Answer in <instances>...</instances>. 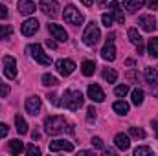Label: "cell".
<instances>
[{"instance_id":"obj_9","label":"cell","mask_w":158,"mask_h":156,"mask_svg":"<svg viewBox=\"0 0 158 156\" xmlns=\"http://www.w3.org/2000/svg\"><path fill=\"white\" fill-rule=\"evenodd\" d=\"M4 74H6L7 79L17 77V61H15V57H11V55L4 57Z\"/></svg>"},{"instance_id":"obj_19","label":"cell","mask_w":158,"mask_h":156,"mask_svg":"<svg viewBox=\"0 0 158 156\" xmlns=\"http://www.w3.org/2000/svg\"><path fill=\"white\" fill-rule=\"evenodd\" d=\"M145 79H147V83L151 84V86H158V72L156 68H145Z\"/></svg>"},{"instance_id":"obj_6","label":"cell","mask_w":158,"mask_h":156,"mask_svg":"<svg viewBox=\"0 0 158 156\" xmlns=\"http://www.w3.org/2000/svg\"><path fill=\"white\" fill-rule=\"evenodd\" d=\"M40 9L44 15H48L50 18H55L59 15V2L57 0H40Z\"/></svg>"},{"instance_id":"obj_18","label":"cell","mask_w":158,"mask_h":156,"mask_svg":"<svg viewBox=\"0 0 158 156\" xmlns=\"http://www.w3.org/2000/svg\"><path fill=\"white\" fill-rule=\"evenodd\" d=\"M101 57H103L105 61H114V59H116V48H114L112 42H107V44H105V48L101 50Z\"/></svg>"},{"instance_id":"obj_50","label":"cell","mask_w":158,"mask_h":156,"mask_svg":"<svg viewBox=\"0 0 158 156\" xmlns=\"http://www.w3.org/2000/svg\"><path fill=\"white\" fill-rule=\"evenodd\" d=\"M105 2H107V0H98V4H99V6H103Z\"/></svg>"},{"instance_id":"obj_37","label":"cell","mask_w":158,"mask_h":156,"mask_svg":"<svg viewBox=\"0 0 158 156\" xmlns=\"http://www.w3.org/2000/svg\"><path fill=\"white\" fill-rule=\"evenodd\" d=\"M90 143H92V145H94V147H96V149H103V140H101V138H99V136H94V138H92V142H90Z\"/></svg>"},{"instance_id":"obj_34","label":"cell","mask_w":158,"mask_h":156,"mask_svg":"<svg viewBox=\"0 0 158 156\" xmlns=\"http://www.w3.org/2000/svg\"><path fill=\"white\" fill-rule=\"evenodd\" d=\"M11 35V26H0V39H7Z\"/></svg>"},{"instance_id":"obj_42","label":"cell","mask_w":158,"mask_h":156,"mask_svg":"<svg viewBox=\"0 0 158 156\" xmlns=\"http://www.w3.org/2000/svg\"><path fill=\"white\" fill-rule=\"evenodd\" d=\"M7 17V7L4 4H0V18H6Z\"/></svg>"},{"instance_id":"obj_4","label":"cell","mask_w":158,"mask_h":156,"mask_svg":"<svg viewBox=\"0 0 158 156\" xmlns=\"http://www.w3.org/2000/svg\"><path fill=\"white\" fill-rule=\"evenodd\" d=\"M99 37H101V31H99V28L96 26V22H92V24L86 26V30H85V33H83V42H85L86 46H96V42L99 40Z\"/></svg>"},{"instance_id":"obj_39","label":"cell","mask_w":158,"mask_h":156,"mask_svg":"<svg viewBox=\"0 0 158 156\" xmlns=\"http://www.w3.org/2000/svg\"><path fill=\"white\" fill-rule=\"evenodd\" d=\"M48 101H52V105H55V107L61 105V101L57 99V94H48Z\"/></svg>"},{"instance_id":"obj_5","label":"cell","mask_w":158,"mask_h":156,"mask_svg":"<svg viewBox=\"0 0 158 156\" xmlns=\"http://www.w3.org/2000/svg\"><path fill=\"white\" fill-rule=\"evenodd\" d=\"M28 51L31 53V57H33L39 64H42V66H50V64H52V57L42 51L40 44H30V46H28Z\"/></svg>"},{"instance_id":"obj_3","label":"cell","mask_w":158,"mask_h":156,"mask_svg":"<svg viewBox=\"0 0 158 156\" xmlns=\"http://www.w3.org/2000/svg\"><path fill=\"white\" fill-rule=\"evenodd\" d=\"M64 20L68 24H72V26H81L83 20H85V17H83V13H79V9L76 6L70 4V6L64 7Z\"/></svg>"},{"instance_id":"obj_41","label":"cell","mask_w":158,"mask_h":156,"mask_svg":"<svg viewBox=\"0 0 158 156\" xmlns=\"http://www.w3.org/2000/svg\"><path fill=\"white\" fill-rule=\"evenodd\" d=\"M143 4H145L149 9H156V7H158V0H145Z\"/></svg>"},{"instance_id":"obj_22","label":"cell","mask_w":158,"mask_h":156,"mask_svg":"<svg viewBox=\"0 0 158 156\" xmlns=\"http://www.w3.org/2000/svg\"><path fill=\"white\" fill-rule=\"evenodd\" d=\"M15 125H17V132H19L20 136L28 132V123H26V119L22 116H15Z\"/></svg>"},{"instance_id":"obj_8","label":"cell","mask_w":158,"mask_h":156,"mask_svg":"<svg viewBox=\"0 0 158 156\" xmlns=\"http://www.w3.org/2000/svg\"><path fill=\"white\" fill-rule=\"evenodd\" d=\"M37 30H39V20H37V18H28V20H24V22L20 24V33H22L24 37L35 35Z\"/></svg>"},{"instance_id":"obj_1","label":"cell","mask_w":158,"mask_h":156,"mask_svg":"<svg viewBox=\"0 0 158 156\" xmlns=\"http://www.w3.org/2000/svg\"><path fill=\"white\" fill-rule=\"evenodd\" d=\"M63 97H64V99H63L64 109H68V110H72V112L79 110V107L83 105V99H85L79 90H66Z\"/></svg>"},{"instance_id":"obj_29","label":"cell","mask_w":158,"mask_h":156,"mask_svg":"<svg viewBox=\"0 0 158 156\" xmlns=\"http://www.w3.org/2000/svg\"><path fill=\"white\" fill-rule=\"evenodd\" d=\"M42 84H44V86H57L59 81H57V77H53V76H50V74H44V76H42Z\"/></svg>"},{"instance_id":"obj_43","label":"cell","mask_w":158,"mask_h":156,"mask_svg":"<svg viewBox=\"0 0 158 156\" xmlns=\"http://www.w3.org/2000/svg\"><path fill=\"white\" fill-rule=\"evenodd\" d=\"M153 129H155V138L158 140V119H153Z\"/></svg>"},{"instance_id":"obj_32","label":"cell","mask_w":158,"mask_h":156,"mask_svg":"<svg viewBox=\"0 0 158 156\" xmlns=\"http://www.w3.org/2000/svg\"><path fill=\"white\" fill-rule=\"evenodd\" d=\"M114 94H116L118 97H125V96L129 94V86H127V84H119V86L114 88Z\"/></svg>"},{"instance_id":"obj_13","label":"cell","mask_w":158,"mask_h":156,"mask_svg":"<svg viewBox=\"0 0 158 156\" xmlns=\"http://www.w3.org/2000/svg\"><path fill=\"white\" fill-rule=\"evenodd\" d=\"M138 24L142 26L143 31H155L156 30V20H155L153 15H142L138 18Z\"/></svg>"},{"instance_id":"obj_47","label":"cell","mask_w":158,"mask_h":156,"mask_svg":"<svg viewBox=\"0 0 158 156\" xmlns=\"http://www.w3.org/2000/svg\"><path fill=\"white\" fill-rule=\"evenodd\" d=\"M107 42H114V33H110V35L107 37Z\"/></svg>"},{"instance_id":"obj_23","label":"cell","mask_w":158,"mask_h":156,"mask_svg":"<svg viewBox=\"0 0 158 156\" xmlns=\"http://www.w3.org/2000/svg\"><path fill=\"white\" fill-rule=\"evenodd\" d=\"M123 6H125L127 13H136V9H140L142 2L140 0H123Z\"/></svg>"},{"instance_id":"obj_10","label":"cell","mask_w":158,"mask_h":156,"mask_svg":"<svg viewBox=\"0 0 158 156\" xmlns=\"http://www.w3.org/2000/svg\"><path fill=\"white\" fill-rule=\"evenodd\" d=\"M86 94H88V97H90L94 103H103V101H105V92L101 90L99 84H88Z\"/></svg>"},{"instance_id":"obj_26","label":"cell","mask_w":158,"mask_h":156,"mask_svg":"<svg viewBox=\"0 0 158 156\" xmlns=\"http://www.w3.org/2000/svg\"><path fill=\"white\" fill-rule=\"evenodd\" d=\"M129 40H131L132 44H136V46H138V44H140V42H142L143 39H142V35L138 33V30L131 28V30H129Z\"/></svg>"},{"instance_id":"obj_2","label":"cell","mask_w":158,"mask_h":156,"mask_svg":"<svg viewBox=\"0 0 158 156\" xmlns=\"http://www.w3.org/2000/svg\"><path fill=\"white\" fill-rule=\"evenodd\" d=\"M64 125H66V121H64L63 116H50V117L44 119V129H46V132L52 134V136L61 134V132L64 130Z\"/></svg>"},{"instance_id":"obj_44","label":"cell","mask_w":158,"mask_h":156,"mask_svg":"<svg viewBox=\"0 0 158 156\" xmlns=\"http://www.w3.org/2000/svg\"><path fill=\"white\" fill-rule=\"evenodd\" d=\"M46 46H48V48H52V50H53V48H57V44H55V42H53V40H46Z\"/></svg>"},{"instance_id":"obj_35","label":"cell","mask_w":158,"mask_h":156,"mask_svg":"<svg viewBox=\"0 0 158 156\" xmlns=\"http://www.w3.org/2000/svg\"><path fill=\"white\" fill-rule=\"evenodd\" d=\"M0 96H2V97H7V96H9V86H7L2 79H0Z\"/></svg>"},{"instance_id":"obj_21","label":"cell","mask_w":158,"mask_h":156,"mask_svg":"<svg viewBox=\"0 0 158 156\" xmlns=\"http://www.w3.org/2000/svg\"><path fill=\"white\" fill-rule=\"evenodd\" d=\"M112 109L116 110V114H119V116H127V114H129V103H125L123 99L116 101V103L112 105Z\"/></svg>"},{"instance_id":"obj_14","label":"cell","mask_w":158,"mask_h":156,"mask_svg":"<svg viewBox=\"0 0 158 156\" xmlns=\"http://www.w3.org/2000/svg\"><path fill=\"white\" fill-rule=\"evenodd\" d=\"M50 151L52 153H57V151H66V153H72L74 151V145L70 142H64V140H55L50 143Z\"/></svg>"},{"instance_id":"obj_25","label":"cell","mask_w":158,"mask_h":156,"mask_svg":"<svg viewBox=\"0 0 158 156\" xmlns=\"http://www.w3.org/2000/svg\"><path fill=\"white\" fill-rule=\"evenodd\" d=\"M9 151H11L13 154H20V153L24 151L22 142H19V140H11V142H9Z\"/></svg>"},{"instance_id":"obj_30","label":"cell","mask_w":158,"mask_h":156,"mask_svg":"<svg viewBox=\"0 0 158 156\" xmlns=\"http://www.w3.org/2000/svg\"><path fill=\"white\" fill-rule=\"evenodd\" d=\"M149 55L151 57H158V37L149 40Z\"/></svg>"},{"instance_id":"obj_24","label":"cell","mask_w":158,"mask_h":156,"mask_svg":"<svg viewBox=\"0 0 158 156\" xmlns=\"http://www.w3.org/2000/svg\"><path fill=\"white\" fill-rule=\"evenodd\" d=\"M131 96H132V97H131V99H132V103H134V105H136V107H138V105H142V103H143V90H142V88H134V90H132V94H131Z\"/></svg>"},{"instance_id":"obj_16","label":"cell","mask_w":158,"mask_h":156,"mask_svg":"<svg viewBox=\"0 0 158 156\" xmlns=\"http://www.w3.org/2000/svg\"><path fill=\"white\" fill-rule=\"evenodd\" d=\"M114 143H116V147H118L119 151H127V149L131 147V140H129V136H127V134H123V132L116 134Z\"/></svg>"},{"instance_id":"obj_36","label":"cell","mask_w":158,"mask_h":156,"mask_svg":"<svg viewBox=\"0 0 158 156\" xmlns=\"http://www.w3.org/2000/svg\"><path fill=\"white\" fill-rule=\"evenodd\" d=\"M26 153H28L30 156H39L40 149L39 147H35V145H28V147H26Z\"/></svg>"},{"instance_id":"obj_7","label":"cell","mask_w":158,"mask_h":156,"mask_svg":"<svg viewBox=\"0 0 158 156\" xmlns=\"http://www.w3.org/2000/svg\"><path fill=\"white\" fill-rule=\"evenodd\" d=\"M55 66H57V72H59L61 76H64V77H68V76L74 74V70H76V63H74L72 59H59Z\"/></svg>"},{"instance_id":"obj_17","label":"cell","mask_w":158,"mask_h":156,"mask_svg":"<svg viewBox=\"0 0 158 156\" xmlns=\"http://www.w3.org/2000/svg\"><path fill=\"white\" fill-rule=\"evenodd\" d=\"M109 13L118 20L119 24H123V22H125V17H123V13H121V9H119L118 2H110V4H109Z\"/></svg>"},{"instance_id":"obj_49","label":"cell","mask_w":158,"mask_h":156,"mask_svg":"<svg viewBox=\"0 0 158 156\" xmlns=\"http://www.w3.org/2000/svg\"><path fill=\"white\" fill-rule=\"evenodd\" d=\"M105 154H114V149H105Z\"/></svg>"},{"instance_id":"obj_45","label":"cell","mask_w":158,"mask_h":156,"mask_svg":"<svg viewBox=\"0 0 158 156\" xmlns=\"http://www.w3.org/2000/svg\"><path fill=\"white\" fill-rule=\"evenodd\" d=\"M79 2H81V4H85V6H86V7H90V6H92V2H94V0H79Z\"/></svg>"},{"instance_id":"obj_40","label":"cell","mask_w":158,"mask_h":156,"mask_svg":"<svg viewBox=\"0 0 158 156\" xmlns=\"http://www.w3.org/2000/svg\"><path fill=\"white\" fill-rule=\"evenodd\" d=\"M9 132V127L6 125V123H0V140L2 138H6V134Z\"/></svg>"},{"instance_id":"obj_11","label":"cell","mask_w":158,"mask_h":156,"mask_svg":"<svg viewBox=\"0 0 158 156\" xmlns=\"http://www.w3.org/2000/svg\"><path fill=\"white\" fill-rule=\"evenodd\" d=\"M40 109H42V103H40V97L37 96H31L26 99V112L31 114V116H37L40 114Z\"/></svg>"},{"instance_id":"obj_48","label":"cell","mask_w":158,"mask_h":156,"mask_svg":"<svg viewBox=\"0 0 158 156\" xmlns=\"http://www.w3.org/2000/svg\"><path fill=\"white\" fill-rule=\"evenodd\" d=\"M138 53H143V44H142V42L138 44Z\"/></svg>"},{"instance_id":"obj_38","label":"cell","mask_w":158,"mask_h":156,"mask_svg":"<svg viewBox=\"0 0 158 156\" xmlns=\"http://www.w3.org/2000/svg\"><path fill=\"white\" fill-rule=\"evenodd\" d=\"M86 117H88V121L96 119V109H94V107H88V109H86Z\"/></svg>"},{"instance_id":"obj_12","label":"cell","mask_w":158,"mask_h":156,"mask_svg":"<svg viewBox=\"0 0 158 156\" xmlns=\"http://www.w3.org/2000/svg\"><path fill=\"white\" fill-rule=\"evenodd\" d=\"M48 31L53 39L61 40V42H66L68 40V33L64 31V28H61L59 24H48Z\"/></svg>"},{"instance_id":"obj_33","label":"cell","mask_w":158,"mask_h":156,"mask_svg":"<svg viewBox=\"0 0 158 156\" xmlns=\"http://www.w3.org/2000/svg\"><path fill=\"white\" fill-rule=\"evenodd\" d=\"M153 149L151 147H136L134 149V156H143V154H151Z\"/></svg>"},{"instance_id":"obj_46","label":"cell","mask_w":158,"mask_h":156,"mask_svg":"<svg viewBox=\"0 0 158 156\" xmlns=\"http://www.w3.org/2000/svg\"><path fill=\"white\" fill-rule=\"evenodd\" d=\"M31 138H33V142H35V140H39L40 138V134L37 132V130H33V132H31Z\"/></svg>"},{"instance_id":"obj_15","label":"cell","mask_w":158,"mask_h":156,"mask_svg":"<svg viewBox=\"0 0 158 156\" xmlns=\"http://www.w3.org/2000/svg\"><path fill=\"white\" fill-rule=\"evenodd\" d=\"M17 7H19L20 15H31V13H35V4L31 0H19Z\"/></svg>"},{"instance_id":"obj_20","label":"cell","mask_w":158,"mask_h":156,"mask_svg":"<svg viewBox=\"0 0 158 156\" xmlns=\"http://www.w3.org/2000/svg\"><path fill=\"white\" fill-rule=\"evenodd\" d=\"M81 72H83V76H86V77L94 76V72H96V63H94V61H85V63L81 64Z\"/></svg>"},{"instance_id":"obj_27","label":"cell","mask_w":158,"mask_h":156,"mask_svg":"<svg viewBox=\"0 0 158 156\" xmlns=\"http://www.w3.org/2000/svg\"><path fill=\"white\" fill-rule=\"evenodd\" d=\"M129 134H131L132 138H140V140L145 138V130L140 129V127H129Z\"/></svg>"},{"instance_id":"obj_31","label":"cell","mask_w":158,"mask_h":156,"mask_svg":"<svg viewBox=\"0 0 158 156\" xmlns=\"http://www.w3.org/2000/svg\"><path fill=\"white\" fill-rule=\"evenodd\" d=\"M101 22H103L105 28H110L112 22H114V17H112L110 13H103V15H101Z\"/></svg>"},{"instance_id":"obj_28","label":"cell","mask_w":158,"mask_h":156,"mask_svg":"<svg viewBox=\"0 0 158 156\" xmlns=\"http://www.w3.org/2000/svg\"><path fill=\"white\" fill-rule=\"evenodd\" d=\"M103 77L107 79L109 83H116V79H118V72H116L114 68H107V70L103 72Z\"/></svg>"}]
</instances>
